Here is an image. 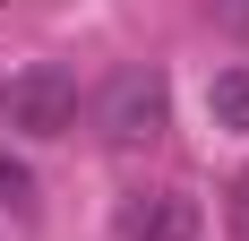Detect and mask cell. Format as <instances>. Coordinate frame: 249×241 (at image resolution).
<instances>
[{"label":"cell","instance_id":"obj_5","mask_svg":"<svg viewBox=\"0 0 249 241\" xmlns=\"http://www.w3.org/2000/svg\"><path fill=\"white\" fill-rule=\"evenodd\" d=\"M0 207H9V216L35 207V172H26V155H9V146H0Z\"/></svg>","mask_w":249,"mask_h":241},{"label":"cell","instance_id":"obj_3","mask_svg":"<svg viewBox=\"0 0 249 241\" xmlns=\"http://www.w3.org/2000/svg\"><path fill=\"white\" fill-rule=\"evenodd\" d=\"M206 233V207L189 190H138L121 198V241H198Z\"/></svg>","mask_w":249,"mask_h":241},{"label":"cell","instance_id":"obj_1","mask_svg":"<svg viewBox=\"0 0 249 241\" xmlns=\"http://www.w3.org/2000/svg\"><path fill=\"white\" fill-rule=\"evenodd\" d=\"M0 120L18 129V138H69L77 129V78L60 60H35L0 86Z\"/></svg>","mask_w":249,"mask_h":241},{"label":"cell","instance_id":"obj_2","mask_svg":"<svg viewBox=\"0 0 249 241\" xmlns=\"http://www.w3.org/2000/svg\"><path fill=\"white\" fill-rule=\"evenodd\" d=\"M163 120H172V86H163V69H121L112 86H103V103H95V129H103L112 146H155Z\"/></svg>","mask_w":249,"mask_h":241},{"label":"cell","instance_id":"obj_7","mask_svg":"<svg viewBox=\"0 0 249 241\" xmlns=\"http://www.w3.org/2000/svg\"><path fill=\"white\" fill-rule=\"evenodd\" d=\"M232 224H241V233H249V172H241V181H232Z\"/></svg>","mask_w":249,"mask_h":241},{"label":"cell","instance_id":"obj_6","mask_svg":"<svg viewBox=\"0 0 249 241\" xmlns=\"http://www.w3.org/2000/svg\"><path fill=\"white\" fill-rule=\"evenodd\" d=\"M206 9H215V26H224V35H249V0H206Z\"/></svg>","mask_w":249,"mask_h":241},{"label":"cell","instance_id":"obj_4","mask_svg":"<svg viewBox=\"0 0 249 241\" xmlns=\"http://www.w3.org/2000/svg\"><path fill=\"white\" fill-rule=\"evenodd\" d=\"M206 112H215V129H241L249 138V69H224L215 86H206Z\"/></svg>","mask_w":249,"mask_h":241}]
</instances>
